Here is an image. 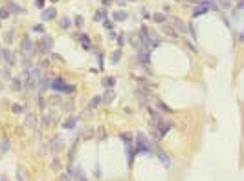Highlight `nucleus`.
Wrapping results in <instances>:
<instances>
[{
	"mask_svg": "<svg viewBox=\"0 0 244 181\" xmlns=\"http://www.w3.org/2000/svg\"><path fill=\"white\" fill-rule=\"evenodd\" d=\"M51 90H53V92H64V93H72L75 88H73L72 84H66V82H64L61 77H57V79L51 82Z\"/></svg>",
	"mask_w": 244,
	"mask_h": 181,
	"instance_id": "obj_1",
	"label": "nucleus"
},
{
	"mask_svg": "<svg viewBox=\"0 0 244 181\" xmlns=\"http://www.w3.org/2000/svg\"><path fill=\"white\" fill-rule=\"evenodd\" d=\"M51 44H53V40H51V37H48V35H42L37 46H39V49H40L42 53H48V51L51 49Z\"/></svg>",
	"mask_w": 244,
	"mask_h": 181,
	"instance_id": "obj_2",
	"label": "nucleus"
},
{
	"mask_svg": "<svg viewBox=\"0 0 244 181\" xmlns=\"http://www.w3.org/2000/svg\"><path fill=\"white\" fill-rule=\"evenodd\" d=\"M136 141H138V150H136V152H140V154H149V143H147L145 136H143V134H138V136H136Z\"/></svg>",
	"mask_w": 244,
	"mask_h": 181,
	"instance_id": "obj_3",
	"label": "nucleus"
},
{
	"mask_svg": "<svg viewBox=\"0 0 244 181\" xmlns=\"http://www.w3.org/2000/svg\"><path fill=\"white\" fill-rule=\"evenodd\" d=\"M20 49H22V53H24V55H29V53L33 51V42H31V38H29L28 35H24V37H22Z\"/></svg>",
	"mask_w": 244,
	"mask_h": 181,
	"instance_id": "obj_4",
	"label": "nucleus"
},
{
	"mask_svg": "<svg viewBox=\"0 0 244 181\" xmlns=\"http://www.w3.org/2000/svg\"><path fill=\"white\" fill-rule=\"evenodd\" d=\"M156 157L160 159V163H162L165 168H169V167H171V157H169V156H167L162 148H158V150H156Z\"/></svg>",
	"mask_w": 244,
	"mask_h": 181,
	"instance_id": "obj_5",
	"label": "nucleus"
},
{
	"mask_svg": "<svg viewBox=\"0 0 244 181\" xmlns=\"http://www.w3.org/2000/svg\"><path fill=\"white\" fill-rule=\"evenodd\" d=\"M6 9H7L9 13H15V15H20V13L24 11V9H22L17 2H13V0H7V2H6Z\"/></svg>",
	"mask_w": 244,
	"mask_h": 181,
	"instance_id": "obj_6",
	"label": "nucleus"
},
{
	"mask_svg": "<svg viewBox=\"0 0 244 181\" xmlns=\"http://www.w3.org/2000/svg\"><path fill=\"white\" fill-rule=\"evenodd\" d=\"M0 53H2V57L6 59V64H7V66H13V64H15V55H13L9 49H0Z\"/></svg>",
	"mask_w": 244,
	"mask_h": 181,
	"instance_id": "obj_7",
	"label": "nucleus"
},
{
	"mask_svg": "<svg viewBox=\"0 0 244 181\" xmlns=\"http://www.w3.org/2000/svg\"><path fill=\"white\" fill-rule=\"evenodd\" d=\"M55 16H57L55 7H50V9H44V11H42V20H53Z\"/></svg>",
	"mask_w": 244,
	"mask_h": 181,
	"instance_id": "obj_8",
	"label": "nucleus"
},
{
	"mask_svg": "<svg viewBox=\"0 0 244 181\" xmlns=\"http://www.w3.org/2000/svg\"><path fill=\"white\" fill-rule=\"evenodd\" d=\"M171 22H173V26H175L176 29H180L182 33H187V26H186V24H182L176 16H173V18H171Z\"/></svg>",
	"mask_w": 244,
	"mask_h": 181,
	"instance_id": "obj_9",
	"label": "nucleus"
},
{
	"mask_svg": "<svg viewBox=\"0 0 244 181\" xmlns=\"http://www.w3.org/2000/svg\"><path fill=\"white\" fill-rule=\"evenodd\" d=\"M158 126H160V130H158V136H156V137H163V136L169 132V128H171V123H160Z\"/></svg>",
	"mask_w": 244,
	"mask_h": 181,
	"instance_id": "obj_10",
	"label": "nucleus"
},
{
	"mask_svg": "<svg viewBox=\"0 0 244 181\" xmlns=\"http://www.w3.org/2000/svg\"><path fill=\"white\" fill-rule=\"evenodd\" d=\"M101 103H103V101H101V97H99V95H94V97L90 99V103H88V108H90V110H96Z\"/></svg>",
	"mask_w": 244,
	"mask_h": 181,
	"instance_id": "obj_11",
	"label": "nucleus"
},
{
	"mask_svg": "<svg viewBox=\"0 0 244 181\" xmlns=\"http://www.w3.org/2000/svg\"><path fill=\"white\" fill-rule=\"evenodd\" d=\"M112 18L118 20V22H123L125 18H129V15H127L125 11H114V13H112Z\"/></svg>",
	"mask_w": 244,
	"mask_h": 181,
	"instance_id": "obj_12",
	"label": "nucleus"
},
{
	"mask_svg": "<svg viewBox=\"0 0 244 181\" xmlns=\"http://www.w3.org/2000/svg\"><path fill=\"white\" fill-rule=\"evenodd\" d=\"M26 125H28L29 128H35V126H37V117H35V114H28V115H26Z\"/></svg>",
	"mask_w": 244,
	"mask_h": 181,
	"instance_id": "obj_13",
	"label": "nucleus"
},
{
	"mask_svg": "<svg viewBox=\"0 0 244 181\" xmlns=\"http://www.w3.org/2000/svg\"><path fill=\"white\" fill-rule=\"evenodd\" d=\"M48 84H50V77H42V79L39 81V92L42 93V92L48 88Z\"/></svg>",
	"mask_w": 244,
	"mask_h": 181,
	"instance_id": "obj_14",
	"label": "nucleus"
},
{
	"mask_svg": "<svg viewBox=\"0 0 244 181\" xmlns=\"http://www.w3.org/2000/svg\"><path fill=\"white\" fill-rule=\"evenodd\" d=\"M112 99H114V90H107V93L101 97V101L105 103H112Z\"/></svg>",
	"mask_w": 244,
	"mask_h": 181,
	"instance_id": "obj_15",
	"label": "nucleus"
},
{
	"mask_svg": "<svg viewBox=\"0 0 244 181\" xmlns=\"http://www.w3.org/2000/svg\"><path fill=\"white\" fill-rule=\"evenodd\" d=\"M119 59H121V49H116L110 55V60H112V64H116V62H119Z\"/></svg>",
	"mask_w": 244,
	"mask_h": 181,
	"instance_id": "obj_16",
	"label": "nucleus"
},
{
	"mask_svg": "<svg viewBox=\"0 0 244 181\" xmlns=\"http://www.w3.org/2000/svg\"><path fill=\"white\" fill-rule=\"evenodd\" d=\"M101 82H103V86L110 88V86H114V84H116V79H114V77H105V79H103Z\"/></svg>",
	"mask_w": 244,
	"mask_h": 181,
	"instance_id": "obj_17",
	"label": "nucleus"
},
{
	"mask_svg": "<svg viewBox=\"0 0 244 181\" xmlns=\"http://www.w3.org/2000/svg\"><path fill=\"white\" fill-rule=\"evenodd\" d=\"M81 42H83V48L84 49H90V38H88V35H81Z\"/></svg>",
	"mask_w": 244,
	"mask_h": 181,
	"instance_id": "obj_18",
	"label": "nucleus"
},
{
	"mask_svg": "<svg viewBox=\"0 0 244 181\" xmlns=\"http://www.w3.org/2000/svg\"><path fill=\"white\" fill-rule=\"evenodd\" d=\"M62 126H64V128H73V126H75V119H73V117L66 119V121L62 123Z\"/></svg>",
	"mask_w": 244,
	"mask_h": 181,
	"instance_id": "obj_19",
	"label": "nucleus"
},
{
	"mask_svg": "<svg viewBox=\"0 0 244 181\" xmlns=\"http://www.w3.org/2000/svg\"><path fill=\"white\" fill-rule=\"evenodd\" d=\"M61 147H62V141H61V139H57V141H53V143H51V150H53V152H59V150H61Z\"/></svg>",
	"mask_w": 244,
	"mask_h": 181,
	"instance_id": "obj_20",
	"label": "nucleus"
},
{
	"mask_svg": "<svg viewBox=\"0 0 244 181\" xmlns=\"http://www.w3.org/2000/svg\"><path fill=\"white\" fill-rule=\"evenodd\" d=\"M59 24H61V27L66 29V27H70V18H68V16H62V18L59 20Z\"/></svg>",
	"mask_w": 244,
	"mask_h": 181,
	"instance_id": "obj_21",
	"label": "nucleus"
},
{
	"mask_svg": "<svg viewBox=\"0 0 244 181\" xmlns=\"http://www.w3.org/2000/svg\"><path fill=\"white\" fill-rule=\"evenodd\" d=\"M11 40H13V33H11V31H7V33H4V42H6V44H9Z\"/></svg>",
	"mask_w": 244,
	"mask_h": 181,
	"instance_id": "obj_22",
	"label": "nucleus"
},
{
	"mask_svg": "<svg viewBox=\"0 0 244 181\" xmlns=\"http://www.w3.org/2000/svg\"><path fill=\"white\" fill-rule=\"evenodd\" d=\"M103 18H105V11H97V13L94 15V20H97V22L103 20Z\"/></svg>",
	"mask_w": 244,
	"mask_h": 181,
	"instance_id": "obj_23",
	"label": "nucleus"
},
{
	"mask_svg": "<svg viewBox=\"0 0 244 181\" xmlns=\"http://www.w3.org/2000/svg\"><path fill=\"white\" fill-rule=\"evenodd\" d=\"M154 20L160 22V24H163V22H165V16H163L162 13H156V15H154Z\"/></svg>",
	"mask_w": 244,
	"mask_h": 181,
	"instance_id": "obj_24",
	"label": "nucleus"
},
{
	"mask_svg": "<svg viewBox=\"0 0 244 181\" xmlns=\"http://www.w3.org/2000/svg\"><path fill=\"white\" fill-rule=\"evenodd\" d=\"M0 18H9V11H7L6 7L0 9Z\"/></svg>",
	"mask_w": 244,
	"mask_h": 181,
	"instance_id": "obj_25",
	"label": "nucleus"
},
{
	"mask_svg": "<svg viewBox=\"0 0 244 181\" xmlns=\"http://www.w3.org/2000/svg\"><path fill=\"white\" fill-rule=\"evenodd\" d=\"M33 31H37V33H44V26L37 24V26H33Z\"/></svg>",
	"mask_w": 244,
	"mask_h": 181,
	"instance_id": "obj_26",
	"label": "nucleus"
},
{
	"mask_svg": "<svg viewBox=\"0 0 244 181\" xmlns=\"http://www.w3.org/2000/svg\"><path fill=\"white\" fill-rule=\"evenodd\" d=\"M165 31H167V35H171V37H173V38H176V37H178V33H176V31H175V29H171V27H167V29H165Z\"/></svg>",
	"mask_w": 244,
	"mask_h": 181,
	"instance_id": "obj_27",
	"label": "nucleus"
},
{
	"mask_svg": "<svg viewBox=\"0 0 244 181\" xmlns=\"http://www.w3.org/2000/svg\"><path fill=\"white\" fill-rule=\"evenodd\" d=\"M11 110H13L15 114H20V112H22V106H20V104H13V108H11Z\"/></svg>",
	"mask_w": 244,
	"mask_h": 181,
	"instance_id": "obj_28",
	"label": "nucleus"
},
{
	"mask_svg": "<svg viewBox=\"0 0 244 181\" xmlns=\"http://www.w3.org/2000/svg\"><path fill=\"white\" fill-rule=\"evenodd\" d=\"M35 7H39V9H44V0H35Z\"/></svg>",
	"mask_w": 244,
	"mask_h": 181,
	"instance_id": "obj_29",
	"label": "nucleus"
},
{
	"mask_svg": "<svg viewBox=\"0 0 244 181\" xmlns=\"http://www.w3.org/2000/svg\"><path fill=\"white\" fill-rule=\"evenodd\" d=\"M186 48H189V49H191L193 53H197V48H195V46H193L191 42H187V40H186Z\"/></svg>",
	"mask_w": 244,
	"mask_h": 181,
	"instance_id": "obj_30",
	"label": "nucleus"
},
{
	"mask_svg": "<svg viewBox=\"0 0 244 181\" xmlns=\"http://www.w3.org/2000/svg\"><path fill=\"white\" fill-rule=\"evenodd\" d=\"M75 24L77 26H83V16H75Z\"/></svg>",
	"mask_w": 244,
	"mask_h": 181,
	"instance_id": "obj_31",
	"label": "nucleus"
},
{
	"mask_svg": "<svg viewBox=\"0 0 244 181\" xmlns=\"http://www.w3.org/2000/svg\"><path fill=\"white\" fill-rule=\"evenodd\" d=\"M51 167H53V168H59V167H61V163H59V159H53V163H51Z\"/></svg>",
	"mask_w": 244,
	"mask_h": 181,
	"instance_id": "obj_32",
	"label": "nucleus"
},
{
	"mask_svg": "<svg viewBox=\"0 0 244 181\" xmlns=\"http://www.w3.org/2000/svg\"><path fill=\"white\" fill-rule=\"evenodd\" d=\"M13 86H15L17 90H20V82H18V81H13Z\"/></svg>",
	"mask_w": 244,
	"mask_h": 181,
	"instance_id": "obj_33",
	"label": "nucleus"
},
{
	"mask_svg": "<svg viewBox=\"0 0 244 181\" xmlns=\"http://www.w3.org/2000/svg\"><path fill=\"white\" fill-rule=\"evenodd\" d=\"M61 179H62V181H68V176H66V174H62V176H61Z\"/></svg>",
	"mask_w": 244,
	"mask_h": 181,
	"instance_id": "obj_34",
	"label": "nucleus"
},
{
	"mask_svg": "<svg viewBox=\"0 0 244 181\" xmlns=\"http://www.w3.org/2000/svg\"><path fill=\"white\" fill-rule=\"evenodd\" d=\"M50 2H53V4H55V2H57V0H50Z\"/></svg>",
	"mask_w": 244,
	"mask_h": 181,
	"instance_id": "obj_35",
	"label": "nucleus"
}]
</instances>
